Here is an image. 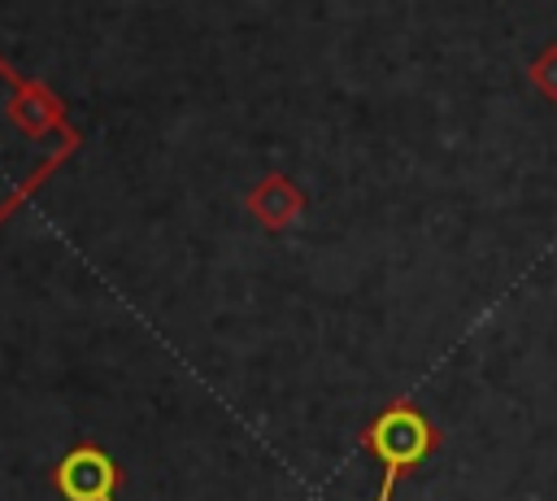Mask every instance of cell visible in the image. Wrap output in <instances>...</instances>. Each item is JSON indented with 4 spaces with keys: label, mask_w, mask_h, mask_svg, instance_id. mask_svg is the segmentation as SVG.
<instances>
[{
    "label": "cell",
    "mask_w": 557,
    "mask_h": 501,
    "mask_svg": "<svg viewBox=\"0 0 557 501\" xmlns=\"http://www.w3.org/2000/svg\"><path fill=\"white\" fill-rule=\"evenodd\" d=\"M440 440H444L440 427L431 423V414L418 401H387L361 427V449L383 466V479H379L374 501H392L396 484L405 475H413L426 457H435Z\"/></svg>",
    "instance_id": "6da1fadb"
},
{
    "label": "cell",
    "mask_w": 557,
    "mask_h": 501,
    "mask_svg": "<svg viewBox=\"0 0 557 501\" xmlns=\"http://www.w3.org/2000/svg\"><path fill=\"white\" fill-rule=\"evenodd\" d=\"M52 484L65 501H117V466L100 444H74L57 462Z\"/></svg>",
    "instance_id": "7a4b0ae2"
},
{
    "label": "cell",
    "mask_w": 557,
    "mask_h": 501,
    "mask_svg": "<svg viewBox=\"0 0 557 501\" xmlns=\"http://www.w3.org/2000/svg\"><path fill=\"white\" fill-rule=\"evenodd\" d=\"M248 209H252V218H257L261 227L283 231L287 222H296V218H300L305 196H300V187H296L287 174H265V179L248 192Z\"/></svg>",
    "instance_id": "3957f363"
},
{
    "label": "cell",
    "mask_w": 557,
    "mask_h": 501,
    "mask_svg": "<svg viewBox=\"0 0 557 501\" xmlns=\"http://www.w3.org/2000/svg\"><path fill=\"white\" fill-rule=\"evenodd\" d=\"M531 83H535V91H540L544 100L557 105V44H548V48L531 61Z\"/></svg>",
    "instance_id": "277c9868"
}]
</instances>
